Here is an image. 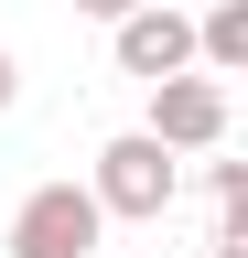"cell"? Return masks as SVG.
<instances>
[{
    "label": "cell",
    "instance_id": "obj_1",
    "mask_svg": "<svg viewBox=\"0 0 248 258\" xmlns=\"http://www.w3.org/2000/svg\"><path fill=\"white\" fill-rule=\"evenodd\" d=\"M97 215H130V226H162L173 194H183V151H162L151 129H119V140L97 151Z\"/></svg>",
    "mask_w": 248,
    "mask_h": 258
},
{
    "label": "cell",
    "instance_id": "obj_2",
    "mask_svg": "<svg viewBox=\"0 0 248 258\" xmlns=\"http://www.w3.org/2000/svg\"><path fill=\"white\" fill-rule=\"evenodd\" d=\"M97 237H108V215L86 183H33L11 205V258H97Z\"/></svg>",
    "mask_w": 248,
    "mask_h": 258
},
{
    "label": "cell",
    "instance_id": "obj_3",
    "mask_svg": "<svg viewBox=\"0 0 248 258\" xmlns=\"http://www.w3.org/2000/svg\"><path fill=\"white\" fill-rule=\"evenodd\" d=\"M151 140L162 151H216L227 140V86L194 76V64L183 76H151Z\"/></svg>",
    "mask_w": 248,
    "mask_h": 258
},
{
    "label": "cell",
    "instance_id": "obj_4",
    "mask_svg": "<svg viewBox=\"0 0 248 258\" xmlns=\"http://www.w3.org/2000/svg\"><path fill=\"white\" fill-rule=\"evenodd\" d=\"M108 32H119V76H183L194 64V22L162 11V0H130Z\"/></svg>",
    "mask_w": 248,
    "mask_h": 258
},
{
    "label": "cell",
    "instance_id": "obj_5",
    "mask_svg": "<svg viewBox=\"0 0 248 258\" xmlns=\"http://www.w3.org/2000/svg\"><path fill=\"white\" fill-rule=\"evenodd\" d=\"M194 54L216 64V76H237V64H248V0H216V11L194 22Z\"/></svg>",
    "mask_w": 248,
    "mask_h": 258
},
{
    "label": "cell",
    "instance_id": "obj_6",
    "mask_svg": "<svg viewBox=\"0 0 248 258\" xmlns=\"http://www.w3.org/2000/svg\"><path fill=\"white\" fill-rule=\"evenodd\" d=\"M76 11H86V22H119V11H130V0H76Z\"/></svg>",
    "mask_w": 248,
    "mask_h": 258
},
{
    "label": "cell",
    "instance_id": "obj_7",
    "mask_svg": "<svg viewBox=\"0 0 248 258\" xmlns=\"http://www.w3.org/2000/svg\"><path fill=\"white\" fill-rule=\"evenodd\" d=\"M11 97H22V64H11V54H0V108H11Z\"/></svg>",
    "mask_w": 248,
    "mask_h": 258
},
{
    "label": "cell",
    "instance_id": "obj_8",
    "mask_svg": "<svg viewBox=\"0 0 248 258\" xmlns=\"http://www.w3.org/2000/svg\"><path fill=\"white\" fill-rule=\"evenodd\" d=\"M205 258H248V237H216V247H205Z\"/></svg>",
    "mask_w": 248,
    "mask_h": 258
}]
</instances>
